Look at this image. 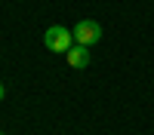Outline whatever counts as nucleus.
<instances>
[{"label": "nucleus", "instance_id": "nucleus-1", "mask_svg": "<svg viewBox=\"0 0 154 135\" xmlns=\"http://www.w3.org/2000/svg\"><path fill=\"white\" fill-rule=\"evenodd\" d=\"M43 43L49 52H59V55H65L68 49L74 46V31H68L65 25H53V28H46L43 34Z\"/></svg>", "mask_w": 154, "mask_h": 135}, {"label": "nucleus", "instance_id": "nucleus-5", "mask_svg": "<svg viewBox=\"0 0 154 135\" xmlns=\"http://www.w3.org/2000/svg\"><path fill=\"white\" fill-rule=\"evenodd\" d=\"M0 135H3V132H0Z\"/></svg>", "mask_w": 154, "mask_h": 135}, {"label": "nucleus", "instance_id": "nucleus-4", "mask_svg": "<svg viewBox=\"0 0 154 135\" xmlns=\"http://www.w3.org/2000/svg\"><path fill=\"white\" fill-rule=\"evenodd\" d=\"M3 95H6V89H3V83H0V98H3Z\"/></svg>", "mask_w": 154, "mask_h": 135}, {"label": "nucleus", "instance_id": "nucleus-2", "mask_svg": "<svg viewBox=\"0 0 154 135\" xmlns=\"http://www.w3.org/2000/svg\"><path fill=\"white\" fill-rule=\"evenodd\" d=\"M102 40V25L96 19H80L74 25V43H80V46H93Z\"/></svg>", "mask_w": 154, "mask_h": 135}, {"label": "nucleus", "instance_id": "nucleus-3", "mask_svg": "<svg viewBox=\"0 0 154 135\" xmlns=\"http://www.w3.org/2000/svg\"><path fill=\"white\" fill-rule=\"evenodd\" d=\"M65 58H68V65L71 68H89V46H80V43H74L68 52H65Z\"/></svg>", "mask_w": 154, "mask_h": 135}]
</instances>
